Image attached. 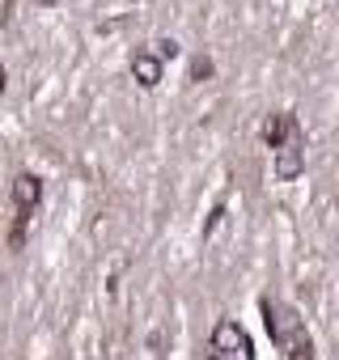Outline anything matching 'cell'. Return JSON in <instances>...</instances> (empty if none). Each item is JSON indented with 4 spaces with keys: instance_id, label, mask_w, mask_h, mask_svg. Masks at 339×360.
<instances>
[{
    "instance_id": "1",
    "label": "cell",
    "mask_w": 339,
    "mask_h": 360,
    "mask_svg": "<svg viewBox=\"0 0 339 360\" xmlns=\"http://www.w3.org/2000/svg\"><path fill=\"white\" fill-rule=\"evenodd\" d=\"M259 309H263V318H268V335L288 352V360H314V344H309V335H305V326L297 322L293 309H280V305H272V301H263Z\"/></svg>"
},
{
    "instance_id": "2",
    "label": "cell",
    "mask_w": 339,
    "mask_h": 360,
    "mask_svg": "<svg viewBox=\"0 0 339 360\" xmlns=\"http://www.w3.org/2000/svg\"><path fill=\"white\" fill-rule=\"evenodd\" d=\"M38 191L43 182L34 174H17L13 178V204H17V221H13V246H21V237H26V221H30V212L38 204Z\"/></svg>"
},
{
    "instance_id": "3",
    "label": "cell",
    "mask_w": 339,
    "mask_h": 360,
    "mask_svg": "<svg viewBox=\"0 0 339 360\" xmlns=\"http://www.w3.org/2000/svg\"><path fill=\"white\" fill-rule=\"evenodd\" d=\"M301 170H305V140H301V128H293V132H288V140L280 144V157H276V178L293 182V178H301Z\"/></svg>"
},
{
    "instance_id": "4",
    "label": "cell",
    "mask_w": 339,
    "mask_h": 360,
    "mask_svg": "<svg viewBox=\"0 0 339 360\" xmlns=\"http://www.w3.org/2000/svg\"><path fill=\"white\" fill-rule=\"evenodd\" d=\"M212 348H216V352H242L246 360H255L246 331H242V326H233V322H216V331H212Z\"/></svg>"
},
{
    "instance_id": "5",
    "label": "cell",
    "mask_w": 339,
    "mask_h": 360,
    "mask_svg": "<svg viewBox=\"0 0 339 360\" xmlns=\"http://www.w3.org/2000/svg\"><path fill=\"white\" fill-rule=\"evenodd\" d=\"M132 77H136L144 89H157V85H161V56L136 51V56H132Z\"/></svg>"
},
{
    "instance_id": "6",
    "label": "cell",
    "mask_w": 339,
    "mask_h": 360,
    "mask_svg": "<svg viewBox=\"0 0 339 360\" xmlns=\"http://www.w3.org/2000/svg\"><path fill=\"white\" fill-rule=\"evenodd\" d=\"M297 128V119L293 115H268V119H263V144H272V149H280V144L288 140V132H293Z\"/></svg>"
},
{
    "instance_id": "7",
    "label": "cell",
    "mask_w": 339,
    "mask_h": 360,
    "mask_svg": "<svg viewBox=\"0 0 339 360\" xmlns=\"http://www.w3.org/2000/svg\"><path fill=\"white\" fill-rule=\"evenodd\" d=\"M208 77H212V60L196 56V60H191V81H208Z\"/></svg>"
},
{
    "instance_id": "8",
    "label": "cell",
    "mask_w": 339,
    "mask_h": 360,
    "mask_svg": "<svg viewBox=\"0 0 339 360\" xmlns=\"http://www.w3.org/2000/svg\"><path fill=\"white\" fill-rule=\"evenodd\" d=\"M157 56H161V60H174V56H178V43H174V38H161V43H157Z\"/></svg>"
},
{
    "instance_id": "9",
    "label": "cell",
    "mask_w": 339,
    "mask_h": 360,
    "mask_svg": "<svg viewBox=\"0 0 339 360\" xmlns=\"http://www.w3.org/2000/svg\"><path fill=\"white\" fill-rule=\"evenodd\" d=\"M5 81H9V77H5V68H0V93H5Z\"/></svg>"
},
{
    "instance_id": "10",
    "label": "cell",
    "mask_w": 339,
    "mask_h": 360,
    "mask_svg": "<svg viewBox=\"0 0 339 360\" xmlns=\"http://www.w3.org/2000/svg\"><path fill=\"white\" fill-rule=\"evenodd\" d=\"M47 5H60V0H47Z\"/></svg>"
},
{
    "instance_id": "11",
    "label": "cell",
    "mask_w": 339,
    "mask_h": 360,
    "mask_svg": "<svg viewBox=\"0 0 339 360\" xmlns=\"http://www.w3.org/2000/svg\"><path fill=\"white\" fill-rule=\"evenodd\" d=\"M208 360H221V356H208Z\"/></svg>"
}]
</instances>
